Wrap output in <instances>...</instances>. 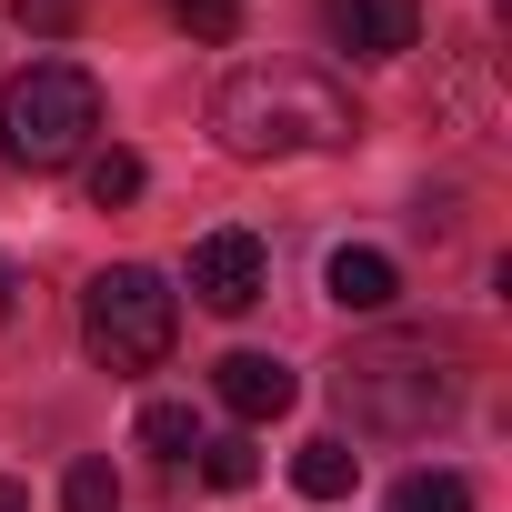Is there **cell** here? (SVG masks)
<instances>
[{"label":"cell","instance_id":"8992f818","mask_svg":"<svg viewBox=\"0 0 512 512\" xmlns=\"http://www.w3.org/2000/svg\"><path fill=\"white\" fill-rule=\"evenodd\" d=\"M332 41L352 61H402L422 51V0H332Z\"/></svg>","mask_w":512,"mask_h":512},{"label":"cell","instance_id":"ac0fdd59","mask_svg":"<svg viewBox=\"0 0 512 512\" xmlns=\"http://www.w3.org/2000/svg\"><path fill=\"white\" fill-rule=\"evenodd\" d=\"M0 512H31V482H11V472H0Z\"/></svg>","mask_w":512,"mask_h":512},{"label":"cell","instance_id":"9a60e30c","mask_svg":"<svg viewBox=\"0 0 512 512\" xmlns=\"http://www.w3.org/2000/svg\"><path fill=\"white\" fill-rule=\"evenodd\" d=\"M171 21L191 41H241V0H171Z\"/></svg>","mask_w":512,"mask_h":512},{"label":"cell","instance_id":"52a82bcc","mask_svg":"<svg viewBox=\"0 0 512 512\" xmlns=\"http://www.w3.org/2000/svg\"><path fill=\"white\" fill-rule=\"evenodd\" d=\"M211 392H221V412H231V422H282V412L302 402V382H292V362H282V352H231Z\"/></svg>","mask_w":512,"mask_h":512},{"label":"cell","instance_id":"e0dca14e","mask_svg":"<svg viewBox=\"0 0 512 512\" xmlns=\"http://www.w3.org/2000/svg\"><path fill=\"white\" fill-rule=\"evenodd\" d=\"M11 312H21V272H11V262H0V322H11Z\"/></svg>","mask_w":512,"mask_h":512},{"label":"cell","instance_id":"277c9868","mask_svg":"<svg viewBox=\"0 0 512 512\" xmlns=\"http://www.w3.org/2000/svg\"><path fill=\"white\" fill-rule=\"evenodd\" d=\"M171 332H181V292H171L151 262L91 272V292H81V352H91L101 372H151V362L171 352Z\"/></svg>","mask_w":512,"mask_h":512},{"label":"cell","instance_id":"5bb4252c","mask_svg":"<svg viewBox=\"0 0 512 512\" xmlns=\"http://www.w3.org/2000/svg\"><path fill=\"white\" fill-rule=\"evenodd\" d=\"M251 472H262V462H251L241 432H231V442H201V482H211V492H251Z\"/></svg>","mask_w":512,"mask_h":512},{"label":"cell","instance_id":"30bf717a","mask_svg":"<svg viewBox=\"0 0 512 512\" xmlns=\"http://www.w3.org/2000/svg\"><path fill=\"white\" fill-rule=\"evenodd\" d=\"M81 191H91V211H131L151 191V171H141V151H81Z\"/></svg>","mask_w":512,"mask_h":512},{"label":"cell","instance_id":"ba28073f","mask_svg":"<svg viewBox=\"0 0 512 512\" xmlns=\"http://www.w3.org/2000/svg\"><path fill=\"white\" fill-rule=\"evenodd\" d=\"M322 292H332L342 312H392V302H402V272H392V251H372V241H342L332 262H322Z\"/></svg>","mask_w":512,"mask_h":512},{"label":"cell","instance_id":"7a4b0ae2","mask_svg":"<svg viewBox=\"0 0 512 512\" xmlns=\"http://www.w3.org/2000/svg\"><path fill=\"white\" fill-rule=\"evenodd\" d=\"M332 392H342L352 432H392V442H412V432H432V422L462 402V372H452L442 342H422V332H382V342H352V352H342Z\"/></svg>","mask_w":512,"mask_h":512},{"label":"cell","instance_id":"7c38bea8","mask_svg":"<svg viewBox=\"0 0 512 512\" xmlns=\"http://www.w3.org/2000/svg\"><path fill=\"white\" fill-rule=\"evenodd\" d=\"M392 512H472V482L462 472H412V482H392Z\"/></svg>","mask_w":512,"mask_h":512},{"label":"cell","instance_id":"2e32d148","mask_svg":"<svg viewBox=\"0 0 512 512\" xmlns=\"http://www.w3.org/2000/svg\"><path fill=\"white\" fill-rule=\"evenodd\" d=\"M11 21H21V31H41V41H61V31L81 21V0H11Z\"/></svg>","mask_w":512,"mask_h":512},{"label":"cell","instance_id":"3957f363","mask_svg":"<svg viewBox=\"0 0 512 512\" xmlns=\"http://www.w3.org/2000/svg\"><path fill=\"white\" fill-rule=\"evenodd\" d=\"M91 141H101V81L81 61H31L0 101V151L21 171H71Z\"/></svg>","mask_w":512,"mask_h":512},{"label":"cell","instance_id":"8fae6325","mask_svg":"<svg viewBox=\"0 0 512 512\" xmlns=\"http://www.w3.org/2000/svg\"><path fill=\"white\" fill-rule=\"evenodd\" d=\"M141 452H161V462H191V452H201V422H191V402H141Z\"/></svg>","mask_w":512,"mask_h":512},{"label":"cell","instance_id":"6da1fadb","mask_svg":"<svg viewBox=\"0 0 512 512\" xmlns=\"http://www.w3.org/2000/svg\"><path fill=\"white\" fill-rule=\"evenodd\" d=\"M211 131H221L231 161H292V151H342L362 131V111L312 61H241L211 91Z\"/></svg>","mask_w":512,"mask_h":512},{"label":"cell","instance_id":"9c48e42d","mask_svg":"<svg viewBox=\"0 0 512 512\" xmlns=\"http://www.w3.org/2000/svg\"><path fill=\"white\" fill-rule=\"evenodd\" d=\"M352 482H362V452H352L342 432H322V442L292 452V492H302V502H342Z\"/></svg>","mask_w":512,"mask_h":512},{"label":"cell","instance_id":"4fadbf2b","mask_svg":"<svg viewBox=\"0 0 512 512\" xmlns=\"http://www.w3.org/2000/svg\"><path fill=\"white\" fill-rule=\"evenodd\" d=\"M61 512H121L111 462H71V472H61Z\"/></svg>","mask_w":512,"mask_h":512},{"label":"cell","instance_id":"5b68a950","mask_svg":"<svg viewBox=\"0 0 512 512\" xmlns=\"http://www.w3.org/2000/svg\"><path fill=\"white\" fill-rule=\"evenodd\" d=\"M262 292H272V251L251 231H201L191 241V302L201 312H251Z\"/></svg>","mask_w":512,"mask_h":512}]
</instances>
